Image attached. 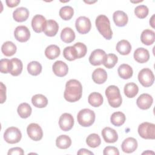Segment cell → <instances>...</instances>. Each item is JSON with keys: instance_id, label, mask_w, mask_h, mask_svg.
<instances>
[{"instance_id": "cell-1", "label": "cell", "mask_w": 155, "mask_h": 155, "mask_svg": "<svg viewBox=\"0 0 155 155\" xmlns=\"http://www.w3.org/2000/svg\"><path fill=\"white\" fill-rule=\"evenodd\" d=\"M82 95V86L81 82L76 79H70L65 84L64 93L65 99L69 102H74L79 101Z\"/></svg>"}, {"instance_id": "cell-2", "label": "cell", "mask_w": 155, "mask_h": 155, "mask_svg": "<svg viewBox=\"0 0 155 155\" xmlns=\"http://www.w3.org/2000/svg\"><path fill=\"white\" fill-rule=\"evenodd\" d=\"M95 24L97 30L105 39L110 40L112 38L113 31L108 17L104 15H99L96 19Z\"/></svg>"}, {"instance_id": "cell-3", "label": "cell", "mask_w": 155, "mask_h": 155, "mask_svg": "<svg viewBox=\"0 0 155 155\" xmlns=\"http://www.w3.org/2000/svg\"><path fill=\"white\" fill-rule=\"evenodd\" d=\"M105 96L109 105L113 108H117L122 104V99L119 88L116 85H110L105 90Z\"/></svg>"}, {"instance_id": "cell-4", "label": "cell", "mask_w": 155, "mask_h": 155, "mask_svg": "<svg viewBox=\"0 0 155 155\" xmlns=\"http://www.w3.org/2000/svg\"><path fill=\"white\" fill-rule=\"evenodd\" d=\"M77 120L81 126L84 127H90L94 122L95 113L90 109H82L79 111L77 115Z\"/></svg>"}, {"instance_id": "cell-5", "label": "cell", "mask_w": 155, "mask_h": 155, "mask_svg": "<svg viewBox=\"0 0 155 155\" xmlns=\"http://www.w3.org/2000/svg\"><path fill=\"white\" fill-rule=\"evenodd\" d=\"M139 136L145 139H155V125L152 123L145 122L140 124L138 127Z\"/></svg>"}, {"instance_id": "cell-6", "label": "cell", "mask_w": 155, "mask_h": 155, "mask_svg": "<svg viewBox=\"0 0 155 155\" xmlns=\"http://www.w3.org/2000/svg\"><path fill=\"white\" fill-rule=\"evenodd\" d=\"M22 138L21 131L16 127H11L7 128L4 133L5 141L10 144L18 143Z\"/></svg>"}, {"instance_id": "cell-7", "label": "cell", "mask_w": 155, "mask_h": 155, "mask_svg": "<svg viewBox=\"0 0 155 155\" xmlns=\"http://www.w3.org/2000/svg\"><path fill=\"white\" fill-rule=\"evenodd\" d=\"M138 80L142 86L148 87L153 84L154 82V76L150 69L145 68L139 71L138 74Z\"/></svg>"}, {"instance_id": "cell-8", "label": "cell", "mask_w": 155, "mask_h": 155, "mask_svg": "<svg viewBox=\"0 0 155 155\" xmlns=\"http://www.w3.org/2000/svg\"><path fill=\"white\" fill-rule=\"evenodd\" d=\"M75 26L78 33L84 35L90 31L91 27V23L88 18L79 16L76 20Z\"/></svg>"}, {"instance_id": "cell-9", "label": "cell", "mask_w": 155, "mask_h": 155, "mask_svg": "<svg viewBox=\"0 0 155 155\" xmlns=\"http://www.w3.org/2000/svg\"><path fill=\"white\" fill-rule=\"evenodd\" d=\"M107 54L103 50L96 49L91 53L89 57V62L92 65H100L104 63Z\"/></svg>"}, {"instance_id": "cell-10", "label": "cell", "mask_w": 155, "mask_h": 155, "mask_svg": "<svg viewBox=\"0 0 155 155\" xmlns=\"http://www.w3.org/2000/svg\"><path fill=\"white\" fill-rule=\"evenodd\" d=\"M27 133L29 137L35 141L40 140L43 136V131L41 127L36 123H31L28 125Z\"/></svg>"}, {"instance_id": "cell-11", "label": "cell", "mask_w": 155, "mask_h": 155, "mask_svg": "<svg viewBox=\"0 0 155 155\" xmlns=\"http://www.w3.org/2000/svg\"><path fill=\"white\" fill-rule=\"evenodd\" d=\"M59 125L62 131H70L74 125V118L73 116L70 113H63L59 117Z\"/></svg>"}, {"instance_id": "cell-12", "label": "cell", "mask_w": 155, "mask_h": 155, "mask_svg": "<svg viewBox=\"0 0 155 155\" xmlns=\"http://www.w3.org/2000/svg\"><path fill=\"white\" fill-rule=\"evenodd\" d=\"M47 24L45 18L41 15H36L31 20V27L33 30L38 33L44 31Z\"/></svg>"}, {"instance_id": "cell-13", "label": "cell", "mask_w": 155, "mask_h": 155, "mask_svg": "<svg viewBox=\"0 0 155 155\" xmlns=\"http://www.w3.org/2000/svg\"><path fill=\"white\" fill-rule=\"evenodd\" d=\"M14 36L18 41L20 42H25L30 39V32L26 26L19 25L15 28Z\"/></svg>"}, {"instance_id": "cell-14", "label": "cell", "mask_w": 155, "mask_h": 155, "mask_svg": "<svg viewBox=\"0 0 155 155\" xmlns=\"http://www.w3.org/2000/svg\"><path fill=\"white\" fill-rule=\"evenodd\" d=\"M153 102L152 96L148 93L140 94L136 100L137 107L141 110H147L150 108Z\"/></svg>"}, {"instance_id": "cell-15", "label": "cell", "mask_w": 155, "mask_h": 155, "mask_svg": "<svg viewBox=\"0 0 155 155\" xmlns=\"http://www.w3.org/2000/svg\"><path fill=\"white\" fill-rule=\"evenodd\" d=\"M52 70L56 76L58 77H64L68 73V67L67 64L64 62L62 61H57L53 64Z\"/></svg>"}, {"instance_id": "cell-16", "label": "cell", "mask_w": 155, "mask_h": 155, "mask_svg": "<svg viewBox=\"0 0 155 155\" xmlns=\"http://www.w3.org/2000/svg\"><path fill=\"white\" fill-rule=\"evenodd\" d=\"M101 134L104 140L107 143H114L118 139V134L116 131L108 127L103 128Z\"/></svg>"}, {"instance_id": "cell-17", "label": "cell", "mask_w": 155, "mask_h": 155, "mask_svg": "<svg viewBox=\"0 0 155 155\" xmlns=\"http://www.w3.org/2000/svg\"><path fill=\"white\" fill-rule=\"evenodd\" d=\"M137 148V142L133 137H128L125 139L122 143V150L126 153H131L134 152Z\"/></svg>"}, {"instance_id": "cell-18", "label": "cell", "mask_w": 155, "mask_h": 155, "mask_svg": "<svg viewBox=\"0 0 155 155\" xmlns=\"http://www.w3.org/2000/svg\"><path fill=\"white\" fill-rule=\"evenodd\" d=\"M113 19L116 25L118 27L125 26L128 21L127 15L121 10H117L113 15Z\"/></svg>"}, {"instance_id": "cell-19", "label": "cell", "mask_w": 155, "mask_h": 155, "mask_svg": "<svg viewBox=\"0 0 155 155\" xmlns=\"http://www.w3.org/2000/svg\"><path fill=\"white\" fill-rule=\"evenodd\" d=\"M134 58L139 63L147 62L150 59L149 51L143 47L137 48L134 52Z\"/></svg>"}, {"instance_id": "cell-20", "label": "cell", "mask_w": 155, "mask_h": 155, "mask_svg": "<svg viewBox=\"0 0 155 155\" xmlns=\"http://www.w3.org/2000/svg\"><path fill=\"white\" fill-rule=\"evenodd\" d=\"M29 16V11L27 8L21 7L16 8L13 13V18L18 22L25 21Z\"/></svg>"}, {"instance_id": "cell-21", "label": "cell", "mask_w": 155, "mask_h": 155, "mask_svg": "<svg viewBox=\"0 0 155 155\" xmlns=\"http://www.w3.org/2000/svg\"><path fill=\"white\" fill-rule=\"evenodd\" d=\"M92 79L96 84H102L107 81V73L106 71L102 68H96L92 73Z\"/></svg>"}, {"instance_id": "cell-22", "label": "cell", "mask_w": 155, "mask_h": 155, "mask_svg": "<svg viewBox=\"0 0 155 155\" xmlns=\"http://www.w3.org/2000/svg\"><path fill=\"white\" fill-rule=\"evenodd\" d=\"M59 30V25L57 22L53 19H49L47 21V24L44 30L45 35L49 37L54 36Z\"/></svg>"}, {"instance_id": "cell-23", "label": "cell", "mask_w": 155, "mask_h": 155, "mask_svg": "<svg viewBox=\"0 0 155 155\" xmlns=\"http://www.w3.org/2000/svg\"><path fill=\"white\" fill-rule=\"evenodd\" d=\"M10 68L9 73L13 76H19L23 68V64L22 61L18 58H13L10 60Z\"/></svg>"}, {"instance_id": "cell-24", "label": "cell", "mask_w": 155, "mask_h": 155, "mask_svg": "<svg viewBox=\"0 0 155 155\" xmlns=\"http://www.w3.org/2000/svg\"><path fill=\"white\" fill-rule=\"evenodd\" d=\"M140 41L146 45H150L153 44L155 41L154 31L150 29L144 30L141 33Z\"/></svg>"}, {"instance_id": "cell-25", "label": "cell", "mask_w": 155, "mask_h": 155, "mask_svg": "<svg viewBox=\"0 0 155 155\" xmlns=\"http://www.w3.org/2000/svg\"><path fill=\"white\" fill-rule=\"evenodd\" d=\"M116 49L119 54L122 55H127L131 50V45L128 41L122 39L117 43Z\"/></svg>"}, {"instance_id": "cell-26", "label": "cell", "mask_w": 155, "mask_h": 155, "mask_svg": "<svg viewBox=\"0 0 155 155\" xmlns=\"http://www.w3.org/2000/svg\"><path fill=\"white\" fill-rule=\"evenodd\" d=\"M119 76L124 79H128L132 77L133 71L130 65L127 64H121L117 70Z\"/></svg>"}, {"instance_id": "cell-27", "label": "cell", "mask_w": 155, "mask_h": 155, "mask_svg": "<svg viewBox=\"0 0 155 155\" xmlns=\"http://www.w3.org/2000/svg\"><path fill=\"white\" fill-rule=\"evenodd\" d=\"M16 46L12 41L5 42L1 47L2 53L6 56H12L16 52Z\"/></svg>"}, {"instance_id": "cell-28", "label": "cell", "mask_w": 155, "mask_h": 155, "mask_svg": "<svg viewBox=\"0 0 155 155\" xmlns=\"http://www.w3.org/2000/svg\"><path fill=\"white\" fill-rule=\"evenodd\" d=\"M125 95L128 98L135 97L139 91V87L134 82H130L125 85L124 89Z\"/></svg>"}, {"instance_id": "cell-29", "label": "cell", "mask_w": 155, "mask_h": 155, "mask_svg": "<svg viewBox=\"0 0 155 155\" xmlns=\"http://www.w3.org/2000/svg\"><path fill=\"white\" fill-rule=\"evenodd\" d=\"M88 101L92 107H98L103 104L104 99L101 93L97 92H93L89 94Z\"/></svg>"}, {"instance_id": "cell-30", "label": "cell", "mask_w": 155, "mask_h": 155, "mask_svg": "<svg viewBox=\"0 0 155 155\" xmlns=\"http://www.w3.org/2000/svg\"><path fill=\"white\" fill-rule=\"evenodd\" d=\"M31 103L35 107L42 108L47 105L48 99L43 94H37L32 97Z\"/></svg>"}, {"instance_id": "cell-31", "label": "cell", "mask_w": 155, "mask_h": 155, "mask_svg": "<svg viewBox=\"0 0 155 155\" xmlns=\"http://www.w3.org/2000/svg\"><path fill=\"white\" fill-rule=\"evenodd\" d=\"M61 53V50L59 47L56 45H48L45 50V56L50 60H53L58 58Z\"/></svg>"}, {"instance_id": "cell-32", "label": "cell", "mask_w": 155, "mask_h": 155, "mask_svg": "<svg viewBox=\"0 0 155 155\" xmlns=\"http://www.w3.org/2000/svg\"><path fill=\"white\" fill-rule=\"evenodd\" d=\"M75 33L70 27L63 28L61 33V39L65 43H71L75 39Z\"/></svg>"}, {"instance_id": "cell-33", "label": "cell", "mask_w": 155, "mask_h": 155, "mask_svg": "<svg viewBox=\"0 0 155 155\" xmlns=\"http://www.w3.org/2000/svg\"><path fill=\"white\" fill-rule=\"evenodd\" d=\"M125 115L121 111L114 112L111 114L110 117L111 123L116 127H119L125 123Z\"/></svg>"}, {"instance_id": "cell-34", "label": "cell", "mask_w": 155, "mask_h": 155, "mask_svg": "<svg viewBox=\"0 0 155 155\" xmlns=\"http://www.w3.org/2000/svg\"><path fill=\"white\" fill-rule=\"evenodd\" d=\"M56 147L60 149H67L71 145V138L67 135H61L56 140Z\"/></svg>"}, {"instance_id": "cell-35", "label": "cell", "mask_w": 155, "mask_h": 155, "mask_svg": "<svg viewBox=\"0 0 155 155\" xmlns=\"http://www.w3.org/2000/svg\"><path fill=\"white\" fill-rule=\"evenodd\" d=\"M17 111L19 116L21 118L26 119L31 115L32 109L28 103L24 102L19 104V105L18 107Z\"/></svg>"}, {"instance_id": "cell-36", "label": "cell", "mask_w": 155, "mask_h": 155, "mask_svg": "<svg viewBox=\"0 0 155 155\" xmlns=\"http://www.w3.org/2000/svg\"><path fill=\"white\" fill-rule=\"evenodd\" d=\"M27 71L32 76H38L42 71V65L38 61H31L27 65Z\"/></svg>"}, {"instance_id": "cell-37", "label": "cell", "mask_w": 155, "mask_h": 155, "mask_svg": "<svg viewBox=\"0 0 155 155\" xmlns=\"http://www.w3.org/2000/svg\"><path fill=\"white\" fill-rule=\"evenodd\" d=\"M86 143L87 145L91 148H96L100 145L101 140L97 134L92 133L87 137Z\"/></svg>"}, {"instance_id": "cell-38", "label": "cell", "mask_w": 155, "mask_h": 155, "mask_svg": "<svg viewBox=\"0 0 155 155\" xmlns=\"http://www.w3.org/2000/svg\"><path fill=\"white\" fill-rule=\"evenodd\" d=\"M59 13L60 17L63 20L68 21L73 17L74 14V10L71 6L66 5L61 8Z\"/></svg>"}, {"instance_id": "cell-39", "label": "cell", "mask_w": 155, "mask_h": 155, "mask_svg": "<svg viewBox=\"0 0 155 155\" xmlns=\"http://www.w3.org/2000/svg\"><path fill=\"white\" fill-rule=\"evenodd\" d=\"M63 56L64 58L69 61H72L78 59L76 50L73 46L66 47L63 50Z\"/></svg>"}, {"instance_id": "cell-40", "label": "cell", "mask_w": 155, "mask_h": 155, "mask_svg": "<svg viewBox=\"0 0 155 155\" xmlns=\"http://www.w3.org/2000/svg\"><path fill=\"white\" fill-rule=\"evenodd\" d=\"M118 61L117 56L113 53H110L107 54V57L104 63L103 64L107 68H113L115 65L117 64Z\"/></svg>"}, {"instance_id": "cell-41", "label": "cell", "mask_w": 155, "mask_h": 155, "mask_svg": "<svg viewBox=\"0 0 155 155\" xmlns=\"http://www.w3.org/2000/svg\"><path fill=\"white\" fill-rule=\"evenodd\" d=\"M148 8L145 5H137L134 9V14L137 18L140 19H143L146 18L148 15Z\"/></svg>"}, {"instance_id": "cell-42", "label": "cell", "mask_w": 155, "mask_h": 155, "mask_svg": "<svg viewBox=\"0 0 155 155\" xmlns=\"http://www.w3.org/2000/svg\"><path fill=\"white\" fill-rule=\"evenodd\" d=\"M73 47L76 48L78 59L83 58L85 56L87 52V46L82 42H76Z\"/></svg>"}, {"instance_id": "cell-43", "label": "cell", "mask_w": 155, "mask_h": 155, "mask_svg": "<svg viewBox=\"0 0 155 155\" xmlns=\"http://www.w3.org/2000/svg\"><path fill=\"white\" fill-rule=\"evenodd\" d=\"M10 60L8 59H2L0 61L1 72L2 73H8L10 68Z\"/></svg>"}, {"instance_id": "cell-44", "label": "cell", "mask_w": 155, "mask_h": 155, "mask_svg": "<svg viewBox=\"0 0 155 155\" xmlns=\"http://www.w3.org/2000/svg\"><path fill=\"white\" fill-rule=\"evenodd\" d=\"M103 154L104 155H119V151L115 147L108 146L104 148Z\"/></svg>"}, {"instance_id": "cell-45", "label": "cell", "mask_w": 155, "mask_h": 155, "mask_svg": "<svg viewBox=\"0 0 155 155\" xmlns=\"http://www.w3.org/2000/svg\"><path fill=\"white\" fill-rule=\"evenodd\" d=\"M24 154V152L23 150L20 147H14L12 148H10L8 153V155H13V154H18V155H23Z\"/></svg>"}, {"instance_id": "cell-46", "label": "cell", "mask_w": 155, "mask_h": 155, "mask_svg": "<svg viewBox=\"0 0 155 155\" xmlns=\"http://www.w3.org/2000/svg\"><path fill=\"white\" fill-rule=\"evenodd\" d=\"M1 104H3L6 100V87L2 82H1Z\"/></svg>"}, {"instance_id": "cell-47", "label": "cell", "mask_w": 155, "mask_h": 155, "mask_svg": "<svg viewBox=\"0 0 155 155\" xmlns=\"http://www.w3.org/2000/svg\"><path fill=\"white\" fill-rule=\"evenodd\" d=\"M5 2L7 4V5L8 7L13 8L17 6L20 3V1L19 0H6Z\"/></svg>"}, {"instance_id": "cell-48", "label": "cell", "mask_w": 155, "mask_h": 155, "mask_svg": "<svg viewBox=\"0 0 155 155\" xmlns=\"http://www.w3.org/2000/svg\"><path fill=\"white\" fill-rule=\"evenodd\" d=\"M78 154H87V155H90V154H93V153L89 151L88 150H87L85 148H81L80 150H79V151L77 153Z\"/></svg>"}, {"instance_id": "cell-49", "label": "cell", "mask_w": 155, "mask_h": 155, "mask_svg": "<svg viewBox=\"0 0 155 155\" xmlns=\"http://www.w3.org/2000/svg\"><path fill=\"white\" fill-rule=\"evenodd\" d=\"M150 25H151V26L154 28V15H153L150 20Z\"/></svg>"}, {"instance_id": "cell-50", "label": "cell", "mask_w": 155, "mask_h": 155, "mask_svg": "<svg viewBox=\"0 0 155 155\" xmlns=\"http://www.w3.org/2000/svg\"><path fill=\"white\" fill-rule=\"evenodd\" d=\"M154 154V153L153 151H145V152L142 153V154Z\"/></svg>"}]
</instances>
